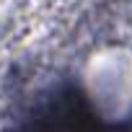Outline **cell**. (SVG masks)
<instances>
[{
	"label": "cell",
	"instance_id": "6da1fadb",
	"mask_svg": "<svg viewBox=\"0 0 132 132\" xmlns=\"http://www.w3.org/2000/svg\"><path fill=\"white\" fill-rule=\"evenodd\" d=\"M93 101L109 114L122 117L132 111V54L109 49L91 62L88 78Z\"/></svg>",
	"mask_w": 132,
	"mask_h": 132
}]
</instances>
